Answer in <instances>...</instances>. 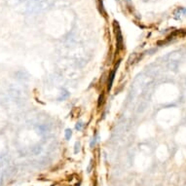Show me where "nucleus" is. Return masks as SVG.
Returning <instances> with one entry per match:
<instances>
[{"label":"nucleus","instance_id":"nucleus-1","mask_svg":"<svg viewBox=\"0 0 186 186\" xmlns=\"http://www.w3.org/2000/svg\"><path fill=\"white\" fill-rule=\"evenodd\" d=\"M114 27H115V33H116V37H117V46L120 50L123 49V36L121 33V30L119 28V25L117 24V22H114Z\"/></svg>","mask_w":186,"mask_h":186},{"label":"nucleus","instance_id":"nucleus-2","mask_svg":"<svg viewBox=\"0 0 186 186\" xmlns=\"http://www.w3.org/2000/svg\"><path fill=\"white\" fill-rule=\"evenodd\" d=\"M116 70H117V66L111 71L109 77H108V80H107V91H110L111 88H112V85H113V82H114V79H115V75H116Z\"/></svg>","mask_w":186,"mask_h":186},{"label":"nucleus","instance_id":"nucleus-3","mask_svg":"<svg viewBox=\"0 0 186 186\" xmlns=\"http://www.w3.org/2000/svg\"><path fill=\"white\" fill-rule=\"evenodd\" d=\"M97 140H98V134L97 133H96V135H95V137L92 138V140H91V143H90V146L91 147H94L96 144H97Z\"/></svg>","mask_w":186,"mask_h":186},{"label":"nucleus","instance_id":"nucleus-4","mask_svg":"<svg viewBox=\"0 0 186 186\" xmlns=\"http://www.w3.org/2000/svg\"><path fill=\"white\" fill-rule=\"evenodd\" d=\"M65 139L66 140H69L72 137V131L70 129H66L65 130Z\"/></svg>","mask_w":186,"mask_h":186},{"label":"nucleus","instance_id":"nucleus-5","mask_svg":"<svg viewBox=\"0 0 186 186\" xmlns=\"http://www.w3.org/2000/svg\"><path fill=\"white\" fill-rule=\"evenodd\" d=\"M83 127H84V124H83L82 122H77L76 125H75V129H76L78 132L82 131V130H83Z\"/></svg>","mask_w":186,"mask_h":186},{"label":"nucleus","instance_id":"nucleus-6","mask_svg":"<svg viewBox=\"0 0 186 186\" xmlns=\"http://www.w3.org/2000/svg\"><path fill=\"white\" fill-rule=\"evenodd\" d=\"M80 147H81V144L79 141H76L75 142V146H74V153L77 154L79 151H80Z\"/></svg>","mask_w":186,"mask_h":186},{"label":"nucleus","instance_id":"nucleus-7","mask_svg":"<svg viewBox=\"0 0 186 186\" xmlns=\"http://www.w3.org/2000/svg\"><path fill=\"white\" fill-rule=\"evenodd\" d=\"M103 95H101V96H99V99H98V106H100V104H102L103 103Z\"/></svg>","mask_w":186,"mask_h":186}]
</instances>
